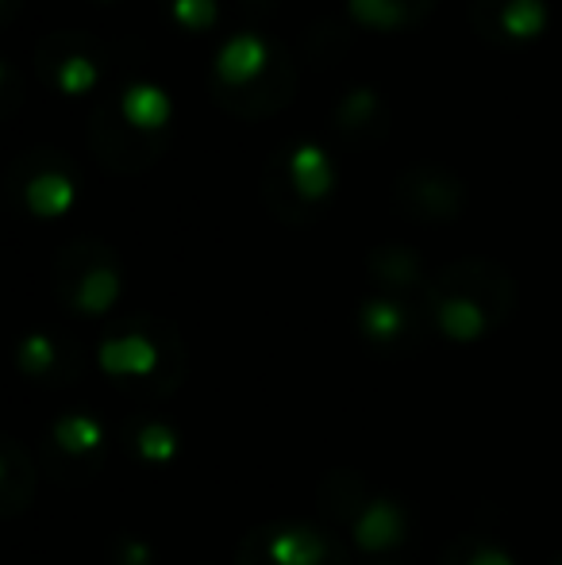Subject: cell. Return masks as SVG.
<instances>
[{"instance_id":"1","label":"cell","mask_w":562,"mask_h":565,"mask_svg":"<svg viewBox=\"0 0 562 565\" xmlns=\"http://www.w3.org/2000/svg\"><path fill=\"white\" fill-rule=\"evenodd\" d=\"M424 308L432 328L450 342H478L497 331L517 308V281L494 258H458L435 269Z\"/></svg>"},{"instance_id":"2","label":"cell","mask_w":562,"mask_h":565,"mask_svg":"<svg viewBox=\"0 0 562 565\" xmlns=\"http://www.w3.org/2000/svg\"><path fill=\"white\" fill-rule=\"evenodd\" d=\"M97 365L136 401H170L185 381V339L162 316H128L105 331Z\"/></svg>"},{"instance_id":"3","label":"cell","mask_w":562,"mask_h":565,"mask_svg":"<svg viewBox=\"0 0 562 565\" xmlns=\"http://www.w3.org/2000/svg\"><path fill=\"white\" fill-rule=\"evenodd\" d=\"M336 181V162L328 150L293 139L266 154L263 173H258V196L266 212L285 227H308L328 212Z\"/></svg>"},{"instance_id":"4","label":"cell","mask_w":562,"mask_h":565,"mask_svg":"<svg viewBox=\"0 0 562 565\" xmlns=\"http://www.w3.org/2000/svg\"><path fill=\"white\" fill-rule=\"evenodd\" d=\"M316 504L331 527H347L354 546L378 554V562L405 546L409 539V515L401 500L370 489L367 477L354 469H331L316 489Z\"/></svg>"},{"instance_id":"5","label":"cell","mask_w":562,"mask_h":565,"mask_svg":"<svg viewBox=\"0 0 562 565\" xmlns=\"http://www.w3.org/2000/svg\"><path fill=\"white\" fill-rule=\"evenodd\" d=\"M51 289L74 316H105L124 292V266L100 238H74L54 250Z\"/></svg>"},{"instance_id":"6","label":"cell","mask_w":562,"mask_h":565,"mask_svg":"<svg viewBox=\"0 0 562 565\" xmlns=\"http://www.w3.org/2000/svg\"><path fill=\"white\" fill-rule=\"evenodd\" d=\"M82 189V170L59 147H28L8 162L0 193L15 212L35 220H54L74 204Z\"/></svg>"},{"instance_id":"7","label":"cell","mask_w":562,"mask_h":565,"mask_svg":"<svg viewBox=\"0 0 562 565\" xmlns=\"http://www.w3.org/2000/svg\"><path fill=\"white\" fill-rule=\"evenodd\" d=\"M85 135H89L93 154L100 158V166L113 173H142L170 150V131H147L136 119L120 108L116 89L108 85L97 97V105L89 108L85 119Z\"/></svg>"},{"instance_id":"8","label":"cell","mask_w":562,"mask_h":565,"mask_svg":"<svg viewBox=\"0 0 562 565\" xmlns=\"http://www.w3.org/2000/svg\"><path fill=\"white\" fill-rule=\"evenodd\" d=\"M116 58L113 46L93 31H51L35 43V74L46 89L66 93V97H82L93 93V85H100L113 74Z\"/></svg>"},{"instance_id":"9","label":"cell","mask_w":562,"mask_h":565,"mask_svg":"<svg viewBox=\"0 0 562 565\" xmlns=\"http://www.w3.org/2000/svg\"><path fill=\"white\" fill-rule=\"evenodd\" d=\"M343 539L308 523H266L235 546V565H347Z\"/></svg>"},{"instance_id":"10","label":"cell","mask_w":562,"mask_h":565,"mask_svg":"<svg viewBox=\"0 0 562 565\" xmlns=\"http://www.w3.org/2000/svg\"><path fill=\"white\" fill-rule=\"evenodd\" d=\"M39 461L51 473V481L66 484V489H82L105 466V435L82 412H66L51 424L43 447H39Z\"/></svg>"},{"instance_id":"11","label":"cell","mask_w":562,"mask_h":565,"mask_svg":"<svg viewBox=\"0 0 562 565\" xmlns=\"http://www.w3.org/2000/svg\"><path fill=\"white\" fill-rule=\"evenodd\" d=\"M393 204L413 224H450L466 212V181L450 166L416 162L393 181Z\"/></svg>"},{"instance_id":"12","label":"cell","mask_w":562,"mask_h":565,"mask_svg":"<svg viewBox=\"0 0 562 565\" xmlns=\"http://www.w3.org/2000/svg\"><path fill=\"white\" fill-rule=\"evenodd\" d=\"M297 85H300L297 54L285 43H278L271 66L258 77H251V82H243V85H232V89H209V93L227 116L251 119V124H255V119H271L285 113V108L293 105V97H297Z\"/></svg>"},{"instance_id":"13","label":"cell","mask_w":562,"mask_h":565,"mask_svg":"<svg viewBox=\"0 0 562 565\" xmlns=\"http://www.w3.org/2000/svg\"><path fill=\"white\" fill-rule=\"evenodd\" d=\"M427 328H432V320H427L424 297H421V305H416V300H409V297H385V292H378V297L359 305L362 339L374 350H382V354L416 350Z\"/></svg>"},{"instance_id":"14","label":"cell","mask_w":562,"mask_h":565,"mask_svg":"<svg viewBox=\"0 0 562 565\" xmlns=\"http://www.w3.org/2000/svg\"><path fill=\"white\" fill-rule=\"evenodd\" d=\"M548 28V0H470V31L486 46L532 43Z\"/></svg>"},{"instance_id":"15","label":"cell","mask_w":562,"mask_h":565,"mask_svg":"<svg viewBox=\"0 0 562 565\" xmlns=\"http://www.w3.org/2000/svg\"><path fill=\"white\" fill-rule=\"evenodd\" d=\"M390 105L370 85H351L331 108V135L347 150H378L390 135Z\"/></svg>"},{"instance_id":"16","label":"cell","mask_w":562,"mask_h":565,"mask_svg":"<svg viewBox=\"0 0 562 565\" xmlns=\"http://www.w3.org/2000/svg\"><path fill=\"white\" fill-rule=\"evenodd\" d=\"M15 370L35 385H74L85 370V350L62 331H35L15 347Z\"/></svg>"},{"instance_id":"17","label":"cell","mask_w":562,"mask_h":565,"mask_svg":"<svg viewBox=\"0 0 562 565\" xmlns=\"http://www.w3.org/2000/svg\"><path fill=\"white\" fill-rule=\"evenodd\" d=\"M367 274L378 281V292H385V297H409V300L416 292L424 297L427 281H432V277H424L421 254L405 243H378L367 254Z\"/></svg>"},{"instance_id":"18","label":"cell","mask_w":562,"mask_h":565,"mask_svg":"<svg viewBox=\"0 0 562 565\" xmlns=\"http://www.w3.org/2000/svg\"><path fill=\"white\" fill-rule=\"evenodd\" d=\"M31 492H35V466L31 454L15 439L0 443V515L15 520L20 512H28Z\"/></svg>"},{"instance_id":"19","label":"cell","mask_w":562,"mask_h":565,"mask_svg":"<svg viewBox=\"0 0 562 565\" xmlns=\"http://www.w3.org/2000/svg\"><path fill=\"white\" fill-rule=\"evenodd\" d=\"M435 12V0H347V15L378 31H409L421 28Z\"/></svg>"},{"instance_id":"20","label":"cell","mask_w":562,"mask_h":565,"mask_svg":"<svg viewBox=\"0 0 562 565\" xmlns=\"http://www.w3.org/2000/svg\"><path fill=\"white\" fill-rule=\"evenodd\" d=\"M113 89H116L120 108L136 119L139 127H147V131H170L173 105H170V97H166L162 85H155V82H120V85H113Z\"/></svg>"},{"instance_id":"21","label":"cell","mask_w":562,"mask_h":565,"mask_svg":"<svg viewBox=\"0 0 562 565\" xmlns=\"http://www.w3.org/2000/svg\"><path fill=\"white\" fill-rule=\"evenodd\" d=\"M124 443L139 461H150V466H162V461H170L178 454V431L155 416L124 419Z\"/></svg>"},{"instance_id":"22","label":"cell","mask_w":562,"mask_h":565,"mask_svg":"<svg viewBox=\"0 0 562 565\" xmlns=\"http://www.w3.org/2000/svg\"><path fill=\"white\" fill-rule=\"evenodd\" d=\"M351 43H354V35L343 20H316L312 28L300 35V54L308 58V66L328 70L347 58Z\"/></svg>"},{"instance_id":"23","label":"cell","mask_w":562,"mask_h":565,"mask_svg":"<svg viewBox=\"0 0 562 565\" xmlns=\"http://www.w3.org/2000/svg\"><path fill=\"white\" fill-rule=\"evenodd\" d=\"M439 565H512V562H509V554H505L501 546L486 543V539L458 535L455 543L443 551Z\"/></svg>"},{"instance_id":"24","label":"cell","mask_w":562,"mask_h":565,"mask_svg":"<svg viewBox=\"0 0 562 565\" xmlns=\"http://www.w3.org/2000/svg\"><path fill=\"white\" fill-rule=\"evenodd\" d=\"M216 0H170V15L189 31H209L216 23Z\"/></svg>"},{"instance_id":"25","label":"cell","mask_w":562,"mask_h":565,"mask_svg":"<svg viewBox=\"0 0 562 565\" xmlns=\"http://www.w3.org/2000/svg\"><path fill=\"white\" fill-rule=\"evenodd\" d=\"M23 105V82L15 74V66L8 58H0V116H15V108Z\"/></svg>"},{"instance_id":"26","label":"cell","mask_w":562,"mask_h":565,"mask_svg":"<svg viewBox=\"0 0 562 565\" xmlns=\"http://www.w3.org/2000/svg\"><path fill=\"white\" fill-rule=\"evenodd\" d=\"M108 565H155V554H150L147 543L124 535L113 543V558H108Z\"/></svg>"},{"instance_id":"27","label":"cell","mask_w":562,"mask_h":565,"mask_svg":"<svg viewBox=\"0 0 562 565\" xmlns=\"http://www.w3.org/2000/svg\"><path fill=\"white\" fill-rule=\"evenodd\" d=\"M240 8L251 20V28H243V31H263L266 20L274 15V8H278V0H240Z\"/></svg>"},{"instance_id":"28","label":"cell","mask_w":562,"mask_h":565,"mask_svg":"<svg viewBox=\"0 0 562 565\" xmlns=\"http://www.w3.org/2000/svg\"><path fill=\"white\" fill-rule=\"evenodd\" d=\"M20 8H23V0H0V28H8V23L20 15Z\"/></svg>"},{"instance_id":"29","label":"cell","mask_w":562,"mask_h":565,"mask_svg":"<svg viewBox=\"0 0 562 565\" xmlns=\"http://www.w3.org/2000/svg\"><path fill=\"white\" fill-rule=\"evenodd\" d=\"M374 565H401V562H390V558H382V562H374Z\"/></svg>"},{"instance_id":"30","label":"cell","mask_w":562,"mask_h":565,"mask_svg":"<svg viewBox=\"0 0 562 565\" xmlns=\"http://www.w3.org/2000/svg\"><path fill=\"white\" fill-rule=\"evenodd\" d=\"M555 565H562V558H559V562H555Z\"/></svg>"}]
</instances>
